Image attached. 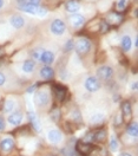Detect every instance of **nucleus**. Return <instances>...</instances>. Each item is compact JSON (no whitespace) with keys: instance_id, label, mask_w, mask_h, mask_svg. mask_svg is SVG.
I'll list each match as a JSON object with an SVG mask.
<instances>
[{"instance_id":"2eb2a0df","label":"nucleus","mask_w":138,"mask_h":156,"mask_svg":"<svg viewBox=\"0 0 138 156\" xmlns=\"http://www.w3.org/2000/svg\"><path fill=\"white\" fill-rule=\"evenodd\" d=\"M79 9H80V4L78 0H69L65 4V10L70 13H76L79 11Z\"/></svg>"},{"instance_id":"a878e982","label":"nucleus","mask_w":138,"mask_h":156,"mask_svg":"<svg viewBox=\"0 0 138 156\" xmlns=\"http://www.w3.org/2000/svg\"><path fill=\"white\" fill-rule=\"evenodd\" d=\"M110 149H111V151H116L117 149H118V140H117V137L116 136H111L110 138Z\"/></svg>"},{"instance_id":"f8f14e48","label":"nucleus","mask_w":138,"mask_h":156,"mask_svg":"<svg viewBox=\"0 0 138 156\" xmlns=\"http://www.w3.org/2000/svg\"><path fill=\"white\" fill-rule=\"evenodd\" d=\"M40 76L46 79V80H51L52 78L54 77V70L51 68L50 65H45L44 68H41L40 70Z\"/></svg>"},{"instance_id":"b1692460","label":"nucleus","mask_w":138,"mask_h":156,"mask_svg":"<svg viewBox=\"0 0 138 156\" xmlns=\"http://www.w3.org/2000/svg\"><path fill=\"white\" fill-rule=\"evenodd\" d=\"M61 154L64 156H77V151L72 147H65L61 149Z\"/></svg>"},{"instance_id":"c85d7f7f","label":"nucleus","mask_w":138,"mask_h":156,"mask_svg":"<svg viewBox=\"0 0 138 156\" xmlns=\"http://www.w3.org/2000/svg\"><path fill=\"white\" fill-rule=\"evenodd\" d=\"M109 30H110V24H109L106 20H103L100 23V32L102 33H106Z\"/></svg>"},{"instance_id":"4468645a","label":"nucleus","mask_w":138,"mask_h":156,"mask_svg":"<svg viewBox=\"0 0 138 156\" xmlns=\"http://www.w3.org/2000/svg\"><path fill=\"white\" fill-rule=\"evenodd\" d=\"M70 23L72 24L73 27H80V26L84 25L85 18H84L83 16H80V14H76V13H74L73 16L70 17Z\"/></svg>"},{"instance_id":"4be33fe9","label":"nucleus","mask_w":138,"mask_h":156,"mask_svg":"<svg viewBox=\"0 0 138 156\" xmlns=\"http://www.w3.org/2000/svg\"><path fill=\"white\" fill-rule=\"evenodd\" d=\"M126 133L129 136L131 137H137L138 135V127L136 123H130L126 128Z\"/></svg>"},{"instance_id":"79ce46f5","label":"nucleus","mask_w":138,"mask_h":156,"mask_svg":"<svg viewBox=\"0 0 138 156\" xmlns=\"http://www.w3.org/2000/svg\"><path fill=\"white\" fill-rule=\"evenodd\" d=\"M119 156H132L131 154H129V153H120Z\"/></svg>"},{"instance_id":"e433bc0d","label":"nucleus","mask_w":138,"mask_h":156,"mask_svg":"<svg viewBox=\"0 0 138 156\" xmlns=\"http://www.w3.org/2000/svg\"><path fill=\"white\" fill-rule=\"evenodd\" d=\"M5 82H6V76L0 71V87H2L5 84Z\"/></svg>"},{"instance_id":"2f4dec72","label":"nucleus","mask_w":138,"mask_h":156,"mask_svg":"<svg viewBox=\"0 0 138 156\" xmlns=\"http://www.w3.org/2000/svg\"><path fill=\"white\" fill-rule=\"evenodd\" d=\"M95 141V133H89L86 136L84 137V142H88V143H92Z\"/></svg>"},{"instance_id":"bb28decb","label":"nucleus","mask_w":138,"mask_h":156,"mask_svg":"<svg viewBox=\"0 0 138 156\" xmlns=\"http://www.w3.org/2000/svg\"><path fill=\"white\" fill-rule=\"evenodd\" d=\"M51 118H52L53 122H58V121H59V118H60L59 109H53V110L51 111Z\"/></svg>"},{"instance_id":"6ab92c4d","label":"nucleus","mask_w":138,"mask_h":156,"mask_svg":"<svg viewBox=\"0 0 138 156\" xmlns=\"http://www.w3.org/2000/svg\"><path fill=\"white\" fill-rule=\"evenodd\" d=\"M104 121H105V115L103 112H96L90 118V123L91 124H100Z\"/></svg>"},{"instance_id":"c03bdc74","label":"nucleus","mask_w":138,"mask_h":156,"mask_svg":"<svg viewBox=\"0 0 138 156\" xmlns=\"http://www.w3.org/2000/svg\"><path fill=\"white\" fill-rule=\"evenodd\" d=\"M4 6V0H0V9Z\"/></svg>"},{"instance_id":"58836bf2","label":"nucleus","mask_w":138,"mask_h":156,"mask_svg":"<svg viewBox=\"0 0 138 156\" xmlns=\"http://www.w3.org/2000/svg\"><path fill=\"white\" fill-rule=\"evenodd\" d=\"M137 88H138V83L137 82H133V83H132V85H131V90H135V91H136Z\"/></svg>"},{"instance_id":"0eeeda50","label":"nucleus","mask_w":138,"mask_h":156,"mask_svg":"<svg viewBox=\"0 0 138 156\" xmlns=\"http://www.w3.org/2000/svg\"><path fill=\"white\" fill-rule=\"evenodd\" d=\"M66 92H67V90L65 87H63V85H59V84H56V85H53V94H54V97L57 98L59 102H63L65 97H66Z\"/></svg>"},{"instance_id":"7ed1b4c3","label":"nucleus","mask_w":138,"mask_h":156,"mask_svg":"<svg viewBox=\"0 0 138 156\" xmlns=\"http://www.w3.org/2000/svg\"><path fill=\"white\" fill-rule=\"evenodd\" d=\"M50 30L54 36H61L66 30V25L61 19H54L50 25Z\"/></svg>"},{"instance_id":"473e14b6","label":"nucleus","mask_w":138,"mask_h":156,"mask_svg":"<svg viewBox=\"0 0 138 156\" xmlns=\"http://www.w3.org/2000/svg\"><path fill=\"white\" fill-rule=\"evenodd\" d=\"M125 7H126V0H118V2H117L118 11H123Z\"/></svg>"},{"instance_id":"ea45409f","label":"nucleus","mask_w":138,"mask_h":156,"mask_svg":"<svg viewBox=\"0 0 138 156\" xmlns=\"http://www.w3.org/2000/svg\"><path fill=\"white\" fill-rule=\"evenodd\" d=\"M36 88H37V85H36V84H34V85H32V87H31V88L29 89V90H27V92H29V94H31V92H33V90H34Z\"/></svg>"},{"instance_id":"6e6552de","label":"nucleus","mask_w":138,"mask_h":156,"mask_svg":"<svg viewBox=\"0 0 138 156\" xmlns=\"http://www.w3.org/2000/svg\"><path fill=\"white\" fill-rule=\"evenodd\" d=\"M54 53L52 52V51H49V50H43V52H41V56H40V62L41 63H44L45 65H50V64H52L53 62H54Z\"/></svg>"},{"instance_id":"72a5a7b5","label":"nucleus","mask_w":138,"mask_h":156,"mask_svg":"<svg viewBox=\"0 0 138 156\" xmlns=\"http://www.w3.org/2000/svg\"><path fill=\"white\" fill-rule=\"evenodd\" d=\"M122 123H123V116H122V114H118V115L116 116L115 124H116V127H120V126H122Z\"/></svg>"},{"instance_id":"a19ab883","label":"nucleus","mask_w":138,"mask_h":156,"mask_svg":"<svg viewBox=\"0 0 138 156\" xmlns=\"http://www.w3.org/2000/svg\"><path fill=\"white\" fill-rule=\"evenodd\" d=\"M17 2H18V5H22V4H26L27 0H17Z\"/></svg>"},{"instance_id":"393cba45","label":"nucleus","mask_w":138,"mask_h":156,"mask_svg":"<svg viewBox=\"0 0 138 156\" xmlns=\"http://www.w3.org/2000/svg\"><path fill=\"white\" fill-rule=\"evenodd\" d=\"M14 105H16V103H14L13 99H7V101L5 102V105H4V111H5V112H11V111L13 110Z\"/></svg>"},{"instance_id":"cd10ccee","label":"nucleus","mask_w":138,"mask_h":156,"mask_svg":"<svg viewBox=\"0 0 138 156\" xmlns=\"http://www.w3.org/2000/svg\"><path fill=\"white\" fill-rule=\"evenodd\" d=\"M72 49H74V41H73L72 39H69V40L65 43V45H64V51H65V52H70Z\"/></svg>"},{"instance_id":"9b49d317","label":"nucleus","mask_w":138,"mask_h":156,"mask_svg":"<svg viewBox=\"0 0 138 156\" xmlns=\"http://www.w3.org/2000/svg\"><path fill=\"white\" fill-rule=\"evenodd\" d=\"M10 23L14 29L19 30L25 25V19L21 16H19V14H14V16H12L10 18Z\"/></svg>"},{"instance_id":"4c0bfd02","label":"nucleus","mask_w":138,"mask_h":156,"mask_svg":"<svg viewBox=\"0 0 138 156\" xmlns=\"http://www.w3.org/2000/svg\"><path fill=\"white\" fill-rule=\"evenodd\" d=\"M4 130H5V119L2 116H0V131H4Z\"/></svg>"},{"instance_id":"423d86ee","label":"nucleus","mask_w":138,"mask_h":156,"mask_svg":"<svg viewBox=\"0 0 138 156\" xmlns=\"http://www.w3.org/2000/svg\"><path fill=\"white\" fill-rule=\"evenodd\" d=\"M113 76V69L108 65H103L97 70V77L102 80H109Z\"/></svg>"},{"instance_id":"f704fd0d","label":"nucleus","mask_w":138,"mask_h":156,"mask_svg":"<svg viewBox=\"0 0 138 156\" xmlns=\"http://www.w3.org/2000/svg\"><path fill=\"white\" fill-rule=\"evenodd\" d=\"M46 14H47V11L45 10V9H43V7H38V9H37V16L44 17V16H46Z\"/></svg>"},{"instance_id":"f03ea898","label":"nucleus","mask_w":138,"mask_h":156,"mask_svg":"<svg viewBox=\"0 0 138 156\" xmlns=\"http://www.w3.org/2000/svg\"><path fill=\"white\" fill-rule=\"evenodd\" d=\"M34 103L38 108L46 107L50 103V95L46 90H38L34 94Z\"/></svg>"},{"instance_id":"f3484780","label":"nucleus","mask_w":138,"mask_h":156,"mask_svg":"<svg viewBox=\"0 0 138 156\" xmlns=\"http://www.w3.org/2000/svg\"><path fill=\"white\" fill-rule=\"evenodd\" d=\"M120 45H122L123 51H125V52L130 51L131 48H132V39H131V37L130 36H123L122 40H120Z\"/></svg>"},{"instance_id":"9d476101","label":"nucleus","mask_w":138,"mask_h":156,"mask_svg":"<svg viewBox=\"0 0 138 156\" xmlns=\"http://www.w3.org/2000/svg\"><path fill=\"white\" fill-rule=\"evenodd\" d=\"M22 118H24L22 112H20V111H16V112L11 114L10 116H9L7 121H9V123L12 124V126H19L20 123L22 122Z\"/></svg>"},{"instance_id":"1a4fd4ad","label":"nucleus","mask_w":138,"mask_h":156,"mask_svg":"<svg viewBox=\"0 0 138 156\" xmlns=\"http://www.w3.org/2000/svg\"><path fill=\"white\" fill-rule=\"evenodd\" d=\"M0 148L5 153H11L14 148V141L11 137H6L0 142Z\"/></svg>"},{"instance_id":"dca6fc26","label":"nucleus","mask_w":138,"mask_h":156,"mask_svg":"<svg viewBox=\"0 0 138 156\" xmlns=\"http://www.w3.org/2000/svg\"><path fill=\"white\" fill-rule=\"evenodd\" d=\"M27 118H29V121H30V123L33 126V128L37 130V131H40V129H41V127H40V122L39 119L37 118V115L33 112V111H30L29 114H27Z\"/></svg>"},{"instance_id":"ddd939ff","label":"nucleus","mask_w":138,"mask_h":156,"mask_svg":"<svg viewBox=\"0 0 138 156\" xmlns=\"http://www.w3.org/2000/svg\"><path fill=\"white\" fill-rule=\"evenodd\" d=\"M47 138L51 143H59L61 141V133L57 129H52L47 134Z\"/></svg>"},{"instance_id":"7c9ffc66","label":"nucleus","mask_w":138,"mask_h":156,"mask_svg":"<svg viewBox=\"0 0 138 156\" xmlns=\"http://www.w3.org/2000/svg\"><path fill=\"white\" fill-rule=\"evenodd\" d=\"M41 52H43V50L40 49H36L34 51H32V58L34 59V60H40Z\"/></svg>"},{"instance_id":"5701e85b","label":"nucleus","mask_w":138,"mask_h":156,"mask_svg":"<svg viewBox=\"0 0 138 156\" xmlns=\"http://www.w3.org/2000/svg\"><path fill=\"white\" fill-rule=\"evenodd\" d=\"M106 138V130L100 129L97 133H95V141L96 142H103Z\"/></svg>"},{"instance_id":"a211bd4d","label":"nucleus","mask_w":138,"mask_h":156,"mask_svg":"<svg viewBox=\"0 0 138 156\" xmlns=\"http://www.w3.org/2000/svg\"><path fill=\"white\" fill-rule=\"evenodd\" d=\"M22 71L25 72V73H32L33 71H34V69H36V63L32 60V59H27V60H25L24 62V64H22Z\"/></svg>"},{"instance_id":"37998d69","label":"nucleus","mask_w":138,"mask_h":156,"mask_svg":"<svg viewBox=\"0 0 138 156\" xmlns=\"http://www.w3.org/2000/svg\"><path fill=\"white\" fill-rule=\"evenodd\" d=\"M4 55H5V51H4V49H1V48H0V57H2Z\"/></svg>"},{"instance_id":"412c9836","label":"nucleus","mask_w":138,"mask_h":156,"mask_svg":"<svg viewBox=\"0 0 138 156\" xmlns=\"http://www.w3.org/2000/svg\"><path fill=\"white\" fill-rule=\"evenodd\" d=\"M122 112H123V115L125 117L131 116V114H132V105H131L130 102L125 101V102L122 103Z\"/></svg>"},{"instance_id":"c756f323","label":"nucleus","mask_w":138,"mask_h":156,"mask_svg":"<svg viewBox=\"0 0 138 156\" xmlns=\"http://www.w3.org/2000/svg\"><path fill=\"white\" fill-rule=\"evenodd\" d=\"M71 118L74 121V122H80L81 121V116H80V112L78 110H73L71 112Z\"/></svg>"},{"instance_id":"c9c22d12","label":"nucleus","mask_w":138,"mask_h":156,"mask_svg":"<svg viewBox=\"0 0 138 156\" xmlns=\"http://www.w3.org/2000/svg\"><path fill=\"white\" fill-rule=\"evenodd\" d=\"M27 2H29L30 5L36 6V7H39V5H40V0H27Z\"/></svg>"},{"instance_id":"39448f33","label":"nucleus","mask_w":138,"mask_h":156,"mask_svg":"<svg viewBox=\"0 0 138 156\" xmlns=\"http://www.w3.org/2000/svg\"><path fill=\"white\" fill-rule=\"evenodd\" d=\"M84 87L90 92H96L100 89V82H99V79L97 77L90 76V77L86 78V80L84 83Z\"/></svg>"},{"instance_id":"f257e3e1","label":"nucleus","mask_w":138,"mask_h":156,"mask_svg":"<svg viewBox=\"0 0 138 156\" xmlns=\"http://www.w3.org/2000/svg\"><path fill=\"white\" fill-rule=\"evenodd\" d=\"M92 44L88 38H79L74 44V50L79 56H85L90 52Z\"/></svg>"},{"instance_id":"aec40b11","label":"nucleus","mask_w":138,"mask_h":156,"mask_svg":"<svg viewBox=\"0 0 138 156\" xmlns=\"http://www.w3.org/2000/svg\"><path fill=\"white\" fill-rule=\"evenodd\" d=\"M19 9L21 11H24V12H26V13H29V14H37V9L38 7H36L33 5H30L29 2H26V4L19 5Z\"/></svg>"},{"instance_id":"20e7f679","label":"nucleus","mask_w":138,"mask_h":156,"mask_svg":"<svg viewBox=\"0 0 138 156\" xmlns=\"http://www.w3.org/2000/svg\"><path fill=\"white\" fill-rule=\"evenodd\" d=\"M92 150H93V146L91 143L84 142V141H78L76 143V151H77V154L88 156L91 154Z\"/></svg>"}]
</instances>
